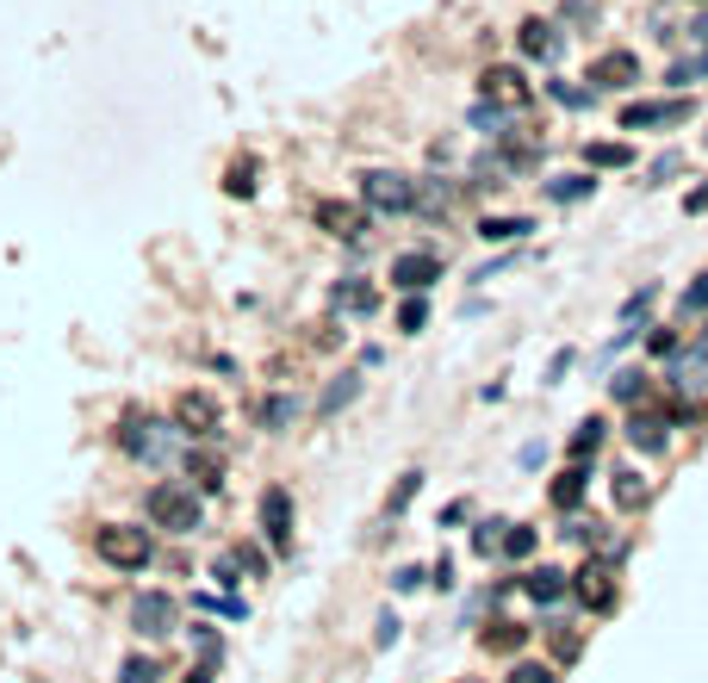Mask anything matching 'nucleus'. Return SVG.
<instances>
[{"label":"nucleus","instance_id":"1","mask_svg":"<svg viewBox=\"0 0 708 683\" xmlns=\"http://www.w3.org/2000/svg\"><path fill=\"white\" fill-rule=\"evenodd\" d=\"M143 516H150V528H162V535H193L205 504H199V491H193V478H156V485L143 491Z\"/></svg>","mask_w":708,"mask_h":683},{"label":"nucleus","instance_id":"2","mask_svg":"<svg viewBox=\"0 0 708 683\" xmlns=\"http://www.w3.org/2000/svg\"><path fill=\"white\" fill-rule=\"evenodd\" d=\"M94 553H100V566H112V572H143V566L156 559V540H150V528H137V522H106L94 535Z\"/></svg>","mask_w":708,"mask_h":683},{"label":"nucleus","instance_id":"3","mask_svg":"<svg viewBox=\"0 0 708 683\" xmlns=\"http://www.w3.org/2000/svg\"><path fill=\"white\" fill-rule=\"evenodd\" d=\"M361 206L373 211V218H404V211H417V180L398 175V168H367L361 175Z\"/></svg>","mask_w":708,"mask_h":683},{"label":"nucleus","instance_id":"4","mask_svg":"<svg viewBox=\"0 0 708 683\" xmlns=\"http://www.w3.org/2000/svg\"><path fill=\"white\" fill-rule=\"evenodd\" d=\"M174 430L187 435V442H218V430H224V411H218V397L212 392H181L174 397Z\"/></svg>","mask_w":708,"mask_h":683},{"label":"nucleus","instance_id":"5","mask_svg":"<svg viewBox=\"0 0 708 683\" xmlns=\"http://www.w3.org/2000/svg\"><path fill=\"white\" fill-rule=\"evenodd\" d=\"M255 522H261V540H268L274 553H293V491H286V485H268V491H261Z\"/></svg>","mask_w":708,"mask_h":683},{"label":"nucleus","instance_id":"6","mask_svg":"<svg viewBox=\"0 0 708 683\" xmlns=\"http://www.w3.org/2000/svg\"><path fill=\"white\" fill-rule=\"evenodd\" d=\"M131 628H137L143 640H168L174 628H181V603H174L168 590H143L137 603H131Z\"/></svg>","mask_w":708,"mask_h":683},{"label":"nucleus","instance_id":"7","mask_svg":"<svg viewBox=\"0 0 708 683\" xmlns=\"http://www.w3.org/2000/svg\"><path fill=\"white\" fill-rule=\"evenodd\" d=\"M479 100L485 106H497V112H522L529 106V81H522V69H510V63H491L485 75H479Z\"/></svg>","mask_w":708,"mask_h":683},{"label":"nucleus","instance_id":"8","mask_svg":"<svg viewBox=\"0 0 708 683\" xmlns=\"http://www.w3.org/2000/svg\"><path fill=\"white\" fill-rule=\"evenodd\" d=\"M572 597H578L591 615H609L615 609V578H609V559H584L572 572Z\"/></svg>","mask_w":708,"mask_h":683},{"label":"nucleus","instance_id":"9","mask_svg":"<svg viewBox=\"0 0 708 683\" xmlns=\"http://www.w3.org/2000/svg\"><path fill=\"white\" fill-rule=\"evenodd\" d=\"M398 292H429L441 280V255L435 249H404V255H392V273H386Z\"/></svg>","mask_w":708,"mask_h":683},{"label":"nucleus","instance_id":"10","mask_svg":"<svg viewBox=\"0 0 708 683\" xmlns=\"http://www.w3.org/2000/svg\"><path fill=\"white\" fill-rule=\"evenodd\" d=\"M690 100H634L622 106V131H659V125H684L690 118Z\"/></svg>","mask_w":708,"mask_h":683},{"label":"nucleus","instance_id":"11","mask_svg":"<svg viewBox=\"0 0 708 683\" xmlns=\"http://www.w3.org/2000/svg\"><path fill=\"white\" fill-rule=\"evenodd\" d=\"M162 430H168V423H156L150 411H125V416H119V447L137 454V460H156V454H162Z\"/></svg>","mask_w":708,"mask_h":683},{"label":"nucleus","instance_id":"12","mask_svg":"<svg viewBox=\"0 0 708 683\" xmlns=\"http://www.w3.org/2000/svg\"><path fill=\"white\" fill-rule=\"evenodd\" d=\"M317 224H324L330 237H342V242H361L367 224H373V211H367V206H348V199H317Z\"/></svg>","mask_w":708,"mask_h":683},{"label":"nucleus","instance_id":"13","mask_svg":"<svg viewBox=\"0 0 708 683\" xmlns=\"http://www.w3.org/2000/svg\"><path fill=\"white\" fill-rule=\"evenodd\" d=\"M609 497H615V509H622V516H640V509L653 504V478H646V473H634V466H615V478H609Z\"/></svg>","mask_w":708,"mask_h":683},{"label":"nucleus","instance_id":"14","mask_svg":"<svg viewBox=\"0 0 708 683\" xmlns=\"http://www.w3.org/2000/svg\"><path fill=\"white\" fill-rule=\"evenodd\" d=\"M622 435H628L640 454H665V447H671V416H659V411H634Z\"/></svg>","mask_w":708,"mask_h":683},{"label":"nucleus","instance_id":"15","mask_svg":"<svg viewBox=\"0 0 708 683\" xmlns=\"http://www.w3.org/2000/svg\"><path fill=\"white\" fill-rule=\"evenodd\" d=\"M330 304H336V311H348V318H373V311H379V287H373V280H361V273H348V280H336Z\"/></svg>","mask_w":708,"mask_h":683},{"label":"nucleus","instance_id":"16","mask_svg":"<svg viewBox=\"0 0 708 683\" xmlns=\"http://www.w3.org/2000/svg\"><path fill=\"white\" fill-rule=\"evenodd\" d=\"M516 50H522V56H535V63H553V56L566 50V38L553 32L547 19H522V25H516Z\"/></svg>","mask_w":708,"mask_h":683},{"label":"nucleus","instance_id":"17","mask_svg":"<svg viewBox=\"0 0 708 683\" xmlns=\"http://www.w3.org/2000/svg\"><path fill=\"white\" fill-rule=\"evenodd\" d=\"M522 590H529L541 609H553V603H560V597L572 590V578L560 572V566H535V572H522Z\"/></svg>","mask_w":708,"mask_h":683},{"label":"nucleus","instance_id":"18","mask_svg":"<svg viewBox=\"0 0 708 683\" xmlns=\"http://www.w3.org/2000/svg\"><path fill=\"white\" fill-rule=\"evenodd\" d=\"M640 75V63H634V50H609V56H597V69H591V81L603 87H628V81Z\"/></svg>","mask_w":708,"mask_h":683},{"label":"nucleus","instance_id":"19","mask_svg":"<svg viewBox=\"0 0 708 683\" xmlns=\"http://www.w3.org/2000/svg\"><path fill=\"white\" fill-rule=\"evenodd\" d=\"M584 478H591V473H584V466H578V460H572V466H566V473L553 478V485H547V497H553V509H578V504H584Z\"/></svg>","mask_w":708,"mask_h":683},{"label":"nucleus","instance_id":"20","mask_svg":"<svg viewBox=\"0 0 708 683\" xmlns=\"http://www.w3.org/2000/svg\"><path fill=\"white\" fill-rule=\"evenodd\" d=\"M591 193H597V175H560V180H547L553 206H578V199H591Z\"/></svg>","mask_w":708,"mask_h":683},{"label":"nucleus","instance_id":"21","mask_svg":"<svg viewBox=\"0 0 708 683\" xmlns=\"http://www.w3.org/2000/svg\"><path fill=\"white\" fill-rule=\"evenodd\" d=\"M535 230V218H479V237L485 242H522Z\"/></svg>","mask_w":708,"mask_h":683},{"label":"nucleus","instance_id":"22","mask_svg":"<svg viewBox=\"0 0 708 683\" xmlns=\"http://www.w3.org/2000/svg\"><path fill=\"white\" fill-rule=\"evenodd\" d=\"M448 206H454V180H417V211L441 218Z\"/></svg>","mask_w":708,"mask_h":683},{"label":"nucleus","instance_id":"23","mask_svg":"<svg viewBox=\"0 0 708 683\" xmlns=\"http://www.w3.org/2000/svg\"><path fill=\"white\" fill-rule=\"evenodd\" d=\"M603 435H609V423H603V416H584V423H578V435H572V460H591V454H597V447H603Z\"/></svg>","mask_w":708,"mask_h":683},{"label":"nucleus","instance_id":"24","mask_svg":"<svg viewBox=\"0 0 708 683\" xmlns=\"http://www.w3.org/2000/svg\"><path fill=\"white\" fill-rule=\"evenodd\" d=\"M355 397H361V373H342V380H336L330 392L317 397V416H336L342 404H355Z\"/></svg>","mask_w":708,"mask_h":683},{"label":"nucleus","instance_id":"25","mask_svg":"<svg viewBox=\"0 0 708 683\" xmlns=\"http://www.w3.org/2000/svg\"><path fill=\"white\" fill-rule=\"evenodd\" d=\"M479 640H485V652H516L522 640H529V628H522V621H491Z\"/></svg>","mask_w":708,"mask_h":683},{"label":"nucleus","instance_id":"26","mask_svg":"<svg viewBox=\"0 0 708 683\" xmlns=\"http://www.w3.org/2000/svg\"><path fill=\"white\" fill-rule=\"evenodd\" d=\"M255 175H261V162H255V156H236V162H230V175H224V193L249 199V193H255Z\"/></svg>","mask_w":708,"mask_h":683},{"label":"nucleus","instance_id":"27","mask_svg":"<svg viewBox=\"0 0 708 683\" xmlns=\"http://www.w3.org/2000/svg\"><path fill=\"white\" fill-rule=\"evenodd\" d=\"M293 416H299V397H293V392H274L268 404H261V430H286Z\"/></svg>","mask_w":708,"mask_h":683},{"label":"nucleus","instance_id":"28","mask_svg":"<svg viewBox=\"0 0 708 683\" xmlns=\"http://www.w3.org/2000/svg\"><path fill=\"white\" fill-rule=\"evenodd\" d=\"M584 162H591V168H628L634 149L628 144H584Z\"/></svg>","mask_w":708,"mask_h":683},{"label":"nucleus","instance_id":"29","mask_svg":"<svg viewBox=\"0 0 708 683\" xmlns=\"http://www.w3.org/2000/svg\"><path fill=\"white\" fill-rule=\"evenodd\" d=\"M417 491H423V473H404V478H398V485H392V497H386V522H392V516H404V509H410V497H417Z\"/></svg>","mask_w":708,"mask_h":683},{"label":"nucleus","instance_id":"30","mask_svg":"<svg viewBox=\"0 0 708 683\" xmlns=\"http://www.w3.org/2000/svg\"><path fill=\"white\" fill-rule=\"evenodd\" d=\"M708 311V268L696 273L690 287H684V299H677V318H702Z\"/></svg>","mask_w":708,"mask_h":683},{"label":"nucleus","instance_id":"31","mask_svg":"<svg viewBox=\"0 0 708 683\" xmlns=\"http://www.w3.org/2000/svg\"><path fill=\"white\" fill-rule=\"evenodd\" d=\"M423 323H429V299H423V292H410V299H404V311H398V330H404V335H417Z\"/></svg>","mask_w":708,"mask_h":683},{"label":"nucleus","instance_id":"32","mask_svg":"<svg viewBox=\"0 0 708 683\" xmlns=\"http://www.w3.org/2000/svg\"><path fill=\"white\" fill-rule=\"evenodd\" d=\"M535 553V528L529 522H510V535H504V559H529Z\"/></svg>","mask_w":708,"mask_h":683},{"label":"nucleus","instance_id":"33","mask_svg":"<svg viewBox=\"0 0 708 683\" xmlns=\"http://www.w3.org/2000/svg\"><path fill=\"white\" fill-rule=\"evenodd\" d=\"M504 535H510V522H479L472 547H479V553H504Z\"/></svg>","mask_w":708,"mask_h":683},{"label":"nucleus","instance_id":"34","mask_svg":"<svg viewBox=\"0 0 708 683\" xmlns=\"http://www.w3.org/2000/svg\"><path fill=\"white\" fill-rule=\"evenodd\" d=\"M553 100H560L566 112H584L591 100H597V87H566V81H553Z\"/></svg>","mask_w":708,"mask_h":683},{"label":"nucleus","instance_id":"35","mask_svg":"<svg viewBox=\"0 0 708 683\" xmlns=\"http://www.w3.org/2000/svg\"><path fill=\"white\" fill-rule=\"evenodd\" d=\"M609 392L622 397V404H640V392H646V373H615V380H609Z\"/></svg>","mask_w":708,"mask_h":683},{"label":"nucleus","instance_id":"36","mask_svg":"<svg viewBox=\"0 0 708 683\" xmlns=\"http://www.w3.org/2000/svg\"><path fill=\"white\" fill-rule=\"evenodd\" d=\"M156 659H125V671H119V683H156Z\"/></svg>","mask_w":708,"mask_h":683},{"label":"nucleus","instance_id":"37","mask_svg":"<svg viewBox=\"0 0 708 683\" xmlns=\"http://www.w3.org/2000/svg\"><path fill=\"white\" fill-rule=\"evenodd\" d=\"M504 683H560V677H553V665H510Z\"/></svg>","mask_w":708,"mask_h":683},{"label":"nucleus","instance_id":"38","mask_svg":"<svg viewBox=\"0 0 708 683\" xmlns=\"http://www.w3.org/2000/svg\"><path fill=\"white\" fill-rule=\"evenodd\" d=\"M584 652V640L578 634H566V628H560V634H553V659H560V665H572V659H578Z\"/></svg>","mask_w":708,"mask_h":683},{"label":"nucleus","instance_id":"39","mask_svg":"<svg viewBox=\"0 0 708 683\" xmlns=\"http://www.w3.org/2000/svg\"><path fill=\"white\" fill-rule=\"evenodd\" d=\"M702 69H708V63H677L671 75H665V87H690V81L702 75Z\"/></svg>","mask_w":708,"mask_h":683},{"label":"nucleus","instance_id":"40","mask_svg":"<svg viewBox=\"0 0 708 683\" xmlns=\"http://www.w3.org/2000/svg\"><path fill=\"white\" fill-rule=\"evenodd\" d=\"M653 292H659V287H640V292H634L628 304H622V318H628V323H640V311H646V304H653Z\"/></svg>","mask_w":708,"mask_h":683},{"label":"nucleus","instance_id":"41","mask_svg":"<svg viewBox=\"0 0 708 683\" xmlns=\"http://www.w3.org/2000/svg\"><path fill=\"white\" fill-rule=\"evenodd\" d=\"M646 349H653V354H677V330H665V323H659V330L646 335Z\"/></svg>","mask_w":708,"mask_h":683},{"label":"nucleus","instance_id":"42","mask_svg":"<svg viewBox=\"0 0 708 683\" xmlns=\"http://www.w3.org/2000/svg\"><path fill=\"white\" fill-rule=\"evenodd\" d=\"M677 168H684V156H677V149H665V156H659V162H653V180H671V175H677Z\"/></svg>","mask_w":708,"mask_h":683},{"label":"nucleus","instance_id":"43","mask_svg":"<svg viewBox=\"0 0 708 683\" xmlns=\"http://www.w3.org/2000/svg\"><path fill=\"white\" fill-rule=\"evenodd\" d=\"M423 578H429V572H423V566H404V572H398V578H392V584H398V590H417V584H423Z\"/></svg>","mask_w":708,"mask_h":683},{"label":"nucleus","instance_id":"44","mask_svg":"<svg viewBox=\"0 0 708 683\" xmlns=\"http://www.w3.org/2000/svg\"><path fill=\"white\" fill-rule=\"evenodd\" d=\"M684 211H690V218H702V211H708V187H696V193H684Z\"/></svg>","mask_w":708,"mask_h":683},{"label":"nucleus","instance_id":"45","mask_svg":"<svg viewBox=\"0 0 708 683\" xmlns=\"http://www.w3.org/2000/svg\"><path fill=\"white\" fill-rule=\"evenodd\" d=\"M187 683H212V665H193V671H187Z\"/></svg>","mask_w":708,"mask_h":683}]
</instances>
